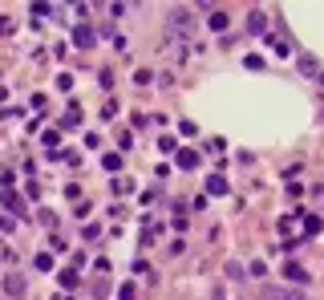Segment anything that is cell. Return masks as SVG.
Returning a JSON list of instances; mask_svg holds the SVG:
<instances>
[{
    "label": "cell",
    "instance_id": "7a4b0ae2",
    "mask_svg": "<svg viewBox=\"0 0 324 300\" xmlns=\"http://www.w3.org/2000/svg\"><path fill=\"white\" fill-rule=\"evenodd\" d=\"M284 276H288V280H292V284H304V280H308V276H304V268H300V264H288V268H284Z\"/></svg>",
    "mask_w": 324,
    "mask_h": 300
},
{
    "label": "cell",
    "instance_id": "3957f363",
    "mask_svg": "<svg viewBox=\"0 0 324 300\" xmlns=\"http://www.w3.org/2000/svg\"><path fill=\"white\" fill-rule=\"evenodd\" d=\"M195 163H199V154H195V150H182V154H178V167H182V171H191Z\"/></svg>",
    "mask_w": 324,
    "mask_h": 300
},
{
    "label": "cell",
    "instance_id": "52a82bcc",
    "mask_svg": "<svg viewBox=\"0 0 324 300\" xmlns=\"http://www.w3.org/2000/svg\"><path fill=\"white\" fill-rule=\"evenodd\" d=\"M320 85H324V73H320Z\"/></svg>",
    "mask_w": 324,
    "mask_h": 300
},
{
    "label": "cell",
    "instance_id": "6da1fadb",
    "mask_svg": "<svg viewBox=\"0 0 324 300\" xmlns=\"http://www.w3.org/2000/svg\"><path fill=\"white\" fill-rule=\"evenodd\" d=\"M73 41H77V45H81V49H89V45H94V41H98V33H94V29H89V25H77V29H73Z\"/></svg>",
    "mask_w": 324,
    "mask_h": 300
},
{
    "label": "cell",
    "instance_id": "5b68a950",
    "mask_svg": "<svg viewBox=\"0 0 324 300\" xmlns=\"http://www.w3.org/2000/svg\"><path fill=\"white\" fill-rule=\"evenodd\" d=\"M207 25H211V29H227V12H211Z\"/></svg>",
    "mask_w": 324,
    "mask_h": 300
},
{
    "label": "cell",
    "instance_id": "277c9868",
    "mask_svg": "<svg viewBox=\"0 0 324 300\" xmlns=\"http://www.w3.org/2000/svg\"><path fill=\"white\" fill-rule=\"evenodd\" d=\"M207 191H211V195H223V191H227V179H223V175L207 179Z\"/></svg>",
    "mask_w": 324,
    "mask_h": 300
},
{
    "label": "cell",
    "instance_id": "8992f818",
    "mask_svg": "<svg viewBox=\"0 0 324 300\" xmlns=\"http://www.w3.org/2000/svg\"><path fill=\"white\" fill-rule=\"evenodd\" d=\"M268 296H271V300H304V296H300V292H275V288H271Z\"/></svg>",
    "mask_w": 324,
    "mask_h": 300
}]
</instances>
